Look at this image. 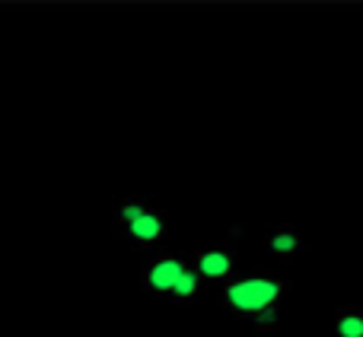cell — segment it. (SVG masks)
<instances>
[{
  "instance_id": "1",
  "label": "cell",
  "mask_w": 363,
  "mask_h": 337,
  "mask_svg": "<svg viewBox=\"0 0 363 337\" xmlns=\"http://www.w3.org/2000/svg\"><path fill=\"white\" fill-rule=\"evenodd\" d=\"M290 293V280L264 264H252L220 283L217 306L230 315L249 321L255 331H277L281 325V306Z\"/></svg>"
},
{
  "instance_id": "2",
  "label": "cell",
  "mask_w": 363,
  "mask_h": 337,
  "mask_svg": "<svg viewBox=\"0 0 363 337\" xmlns=\"http://www.w3.org/2000/svg\"><path fill=\"white\" fill-rule=\"evenodd\" d=\"M112 236L138 251H153L169 239V213L140 194H118L112 200Z\"/></svg>"
},
{
  "instance_id": "3",
  "label": "cell",
  "mask_w": 363,
  "mask_h": 337,
  "mask_svg": "<svg viewBox=\"0 0 363 337\" xmlns=\"http://www.w3.org/2000/svg\"><path fill=\"white\" fill-rule=\"evenodd\" d=\"M191 258L185 251H160V255H144L138 264V287L147 296L157 299H172V290L179 287L182 274L188 270Z\"/></svg>"
},
{
  "instance_id": "4",
  "label": "cell",
  "mask_w": 363,
  "mask_h": 337,
  "mask_svg": "<svg viewBox=\"0 0 363 337\" xmlns=\"http://www.w3.org/2000/svg\"><path fill=\"white\" fill-rule=\"evenodd\" d=\"M242 226H226L223 239L217 245H204V249H194L191 264L198 270V277L204 283H226L236 274V258H239V242H242Z\"/></svg>"
},
{
  "instance_id": "5",
  "label": "cell",
  "mask_w": 363,
  "mask_h": 337,
  "mask_svg": "<svg viewBox=\"0 0 363 337\" xmlns=\"http://www.w3.org/2000/svg\"><path fill=\"white\" fill-rule=\"evenodd\" d=\"M306 249V236L294 223H274L264 229V251L274 255L277 261H294Z\"/></svg>"
},
{
  "instance_id": "6",
  "label": "cell",
  "mask_w": 363,
  "mask_h": 337,
  "mask_svg": "<svg viewBox=\"0 0 363 337\" xmlns=\"http://www.w3.org/2000/svg\"><path fill=\"white\" fill-rule=\"evenodd\" d=\"M201 293H204V280L198 277L194 264H188V270L182 274V280H179V287L172 290V302H176V306H194Z\"/></svg>"
},
{
  "instance_id": "7",
  "label": "cell",
  "mask_w": 363,
  "mask_h": 337,
  "mask_svg": "<svg viewBox=\"0 0 363 337\" xmlns=\"http://www.w3.org/2000/svg\"><path fill=\"white\" fill-rule=\"evenodd\" d=\"M335 337H363V309L360 306L335 309Z\"/></svg>"
}]
</instances>
